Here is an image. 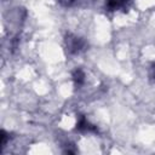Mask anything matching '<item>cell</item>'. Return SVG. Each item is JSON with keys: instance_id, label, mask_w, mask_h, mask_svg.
Returning <instances> with one entry per match:
<instances>
[{"instance_id": "6", "label": "cell", "mask_w": 155, "mask_h": 155, "mask_svg": "<svg viewBox=\"0 0 155 155\" xmlns=\"http://www.w3.org/2000/svg\"><path fill=\"white\" fill-rule=\"evenodd\" d=\"M0 134H1V148H4L5 144H6V140H7V133L2 130V131L0 132Z\"/></svg>"}, {"instance_id": "1", "label": "cell", "mask_w": 155, "mask_h": 155, "mask_svg": "<svg viewBox=\"0 0 155 155\" xmlns=\"http://www.w3.org/2000/svg\"><path fill=\"white\" fill-rule=\"evenodd\" d=\"M64 42H65L67 51L71 54L79 53V52L84 51L85 47H86V41L82 38L76 36L74 34H67L65 39H64Z\"/></svg>"}, {"instance_id": "7", "label": "cell", "mask_w": 155, "mask_h": 155, "mask_svg": "<svg viewBox=\"0 0 155 155\" xmlns=\"http://www.w3.org/2000/svg\"><path fill=\"white\" fill-rule=\"evenodd\" d=\"M150 78L155 81V63H153L150 67Z\"/></svg>"}, {"instance_id": "3", "label": "cell", "mask_w": 155, "mask_h": 155, "mask_svg": "<svg viewBox=\"0 0 155 155\" xmlns=\"http://www.w3.org/2000/svg\"><path fill=\"white\" fill-rule=\"evenodd\" d=\"M71 76H73V81H74V85H75L76 88H79V87H81L84 85V82H85V73H84V70L81 68H76L73 71Z\"/></svg>"}, {"instance_id": "2", "label": "cell", "mask_w": 155, "mask_h": 155, "mask_svg": "<svg viewBox=\"0 0 155 155\" xmlns=\"http://www.w3.org/2000/svg\"><path fill=\"white\" fill-rule=\"evenodd\" d=\"M76 130L80 132H97V127L92 125L84 115H79L78 122H76Z\"/></svg>"}, {"instance_id": "4", "label": "cell", "mask_w": 155, "mask_h": 155, "mask_svg": "<svg viewBox=\"0 0 155 155\" xmlns=\"http://www.w3.org/2000/svg\"><path fill=\"white\" fill-rule=\"evenodd\" d=\"M127 2L128 0H105V6L109 11H116L122 8Z\"/></svg>"}, {"instance_id": "5", "label": "cell", "mask_w": 155, "mask_h": 155, "mask_svg": "<svg viewBox=\"0 0 155 155\" xmlns=\"http://www.w3.org/2000/svg\"><path fill=\"white\" fill-rule=\"evenodd\" d=\"M62 6H65V7H69V6H71V5H74L75 4V1L76 0H57Z\"/></svg>"}]
</instances>
